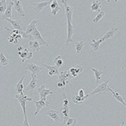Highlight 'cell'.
<instances>
[{
  "label": "cell",
  "mask_w": 126,
  "mask_h": 126,
  "mask_svg": "<svg viewBox=\"0 0 126 126\" xmlns=\"http://www.w3.org/2000/svg\"><path fill=\"white\" fill-rule=\"evenodd\" d=\"M41 66L46 67L48 70V75L49 77H52L53 75H59V67L56 66H50V65H47L45 64H41Z\"/></svg>",
  "instance_id": "15"
},
{
  "label": "cell",
  "mask_w": 126,
  "mask_h": 126,
  "mask_svg": "<svg viewBox=\"0 0 126 126\" xmlns=\"http://www.w3.org/2000/svg\"><path fill=\"white\" fill-rule=\"evenodd\" d=\"M109 82H110V81H106L103 82V83L98 85L94 89V91L92 92V93L86 95L87 96V98L90 97V96H93V95L97 94V93H107V92H109V89H108L109 88V85H108Z\"/></svg>",
  "instance_id": "1"
},
{
  "label": "cell",
  "mask_w": 126,
  "mask_h": 126,
  "mask_svg": "<svg viewBox=\"0 0 126 126\" xmlns=\"http://www.w3.org/2000/svg\"><path fill=\"white\" fill-rule=\"evenodd\" d=\"M84 68L81 65H76L74 67H72V68L69 69V75L70 77H76L80 73L83 71Z\"/></svg>",
  "instance_id": "14"
},
{
  "label": "cell",
  "mask_w": 126,
  "mask_h": 126,
  "mask_svg": "<svg viewBox=\"0 0 126 126\" xmlns=\"http://www.w3.org/2000/svg\"><path fill=\"white\" fill-rule=\"evenodd\" d=\"M3 20L6 21L9 23H10L11 25L13 26V27L14 29H16V30H19V31H23L24 30L23 24L20 21H14L10 18H5V19H3Z\"/></svg>",
  "instance_id": "12"
},
{
  "label": "cell",
  "mask_w": 126,
  "mask_h": 126,
  "mask_svg": "<svg viewBox=\"0 0 126 126\" xmlns=\"http://www.w3.org/2000/svg\"><path fill=\"white\" fill-rule=\"evenodd\" d=\"M28 50L27 49H24L23 51H19L18 52V54L20 55V58H21V61L23 63V62H25V60H27V56L28 54Z\"/></svg>",
  "instance_id": "31"
},
{
  "label": "cell",
  "mask_w": 126,
  "mask_h": 126,
  "mask_svg": "<svg viewBox=\"0 0 126 126\" xmlns=\"http://www.w3.org/2000/svg\"><path fill=\"white\" fill-rule=\"evenodd\" d=\"M106 1L108 2V3H110V0H106Z\"/></svg>",
  "instance_id": "44"
},
{
  "label": "cell",
  "mask_w": 126,
  "mask_h": 126,
  "mask_svg": "<svg viewBox=\"0 0 126 126\" xmlns=\"http://www.w3.org/2000/svg\"><path fill=\"white\" fill-rule=\"evenodd\" d=\"M15 98L19 101V103H20L21 107L23 109V114H26V103H27V101L32 102L33 101V99L31 98V97H28L27 96L20 95V94L15 95Z\"/></svg>",
  "instance_id": "2"
},
{
  "label": "cell",
  "mask_w": 126,
  "mask_h": 126,
  "mask_svg": "<svg viewBox=\"0 0 126 126\" xmlns=\"http://www.w3.org/2000/svg\"><path fill=\"white\" fill-rule=\"evenodd\" d=\"M92 41H93V42H92L91 44H90V47L94 50V52H96V51L99 50V47L100 46V43L103 42H102V40H101V39L96 40L94 38H92Z\"/></svg>",
  "instance_id": "26"
},
{
  "label": "cell",
  "mask_w": 126,
  "mask_h": 126,
  "mask_svg": "<svg viewBox=\"0 0 126 126\" xmlns=\"http://www.w3.org/2000/svg\"><path fill=\"white\" fill-rule=\"evenodd\" d=\"M61 2L63 4V6H65V16H66L67 21L72 22V13H73V8L69 6V4L67 2V0H61Z\"/></svg>",
  "instance_id": "5"
},
{
  "label": "cell",
  "mask_w": 126,
  "mask_h": 126,
  "mask_svg": "<svg viewBox=\"0 0 126 126\" xmlns=\"http://www.w3.org/2000/svg\"><path fill=\"white\" fill-rule=\"evenodd\" d=\"M78 95L80 96V97H84V96H86V95L84 94V90H83V89H79V91L78 92Z\"/></svg>",
  "instance_id": "37"
},
{
  "label": "cell",
  "mask_w": 126,
  "mask_h": 126,
  "mask_svg": "<svg viewBox=\"0 0 126 126\" xmlns=\"http://www.w3.org/2000/svg\"><path fill=\"white\" fill-rule=\"evenodd\" d=\"M31 35L33 37V38H34L35 40H37L38 42L40 43L41 46L42 45V46H48V43L42 38L41 33L37 29V27L33 31V32L31 34Z\"/></svg>",
  "instance_id": "7"
},
{
  "label": "cell",
  "mask_w": 126,
  "mask_h": 126,
  "mask_svg": "<svg viewBox=\"0 0 126 126\" xmlns=\"http://www.w3.org/2000/svg\"><path fill=\"white\" fill-rule=\"evenodd\" d=\"M50 8L51 9V13L52 14V15H54V16L56 15L58 11L61 10V8L59 6V4H58L57 0H52V2H51V5H50Z\"/></svg>",
  "instance_id": "19"
},
{
  "label": "cell",
  "mask_w": 126,
  "mask_h": 126,
  "mask_svg": "<svg viewBox=\"0 0 126 126\" xmlns=\"http://www.w3.org/2000/svg\"><path fill=\"white\" fill-rule=\"evenodd\" d=\"M109 92H110L111 93V94H112V96H113V97L114 98H115V100H117L119 103H121L122 104H123L125 107H126V103L124 101V99H123V97H122V95H120L119 93H116V92H114V90H112L111 89L110 87H109Z\"/></svg>",
  "instance_id": "21"
},
{
  "label": "cell",
  "mask_w": 126,
  "mask_h": 126,
  "mask_svg": "<svg viewBox=\"0 0 126 126\" xmlns=\"http://www.w3.org/2000/svg\"><path fill=\"white\" fill-rule=\"evenodd\" d=\"M92 71L94 72V75H95V78H96V84L99 82V80L101 78V75L104 74V71H100L98 69H96V68H92Z\"/></svg>",
  "instance_id": "30"
},
{
  "label": "cell",
  "mask_w": 126,
  "mask_h": 126,
  "mask_svg": "<svg viewBox=\"0 0 126 126\" xmlns=\"http://www.w3.org/2000/svg\"><path fill=\"white\" fill-rule=\"evenodd\" d=\"M18 50H19V51H21V50H22V47H21V46H19V47H18Z\"/></svg>",
  "instance_id": "42"
},
{
  "label": "cell",
  "mask_w": 126,
  "mask_h": 126,
  "mask_svg": "<svg viewBox=\"0 0 126 126\" xmlns=\"http://www.w3.org/2000/svg\"><path fill=\"white\" fill-rule=\"evenodd\" d=\"M33 57V52H29L27 56V60H30Z\"/></svg>",
  "instance_id": "38"
},
{
  "label": "cell",
  "mask_w": 126,
  "mask_h": 126,
  "mask_svg": "<svg viewBox=\"0 0 126 126\" xmlns=\"http://www.w3.org/2000/svg\"><path fill=\"white\" fill-rule=\"evenodd\" d=\"M6 6V0H0V6Z\"/></svg>",
  "instance_id": "40"
},
{
  "label": "cell",
  "mask_w": 126,
  "mask_h": 126,
  "mask_svg": "<svg viewBox=\"0 0 126 126\" xmlns=\"http://www.w3.org/2000/svg\"><path fill=\"white\" fill-rule=\"evenodd\" d=\"M61 113L63 116V123L65 124L67 120L69 118V106H62L61 108Z\"/></svg>",
  "instance_id": "18"
},
{
  "label": "cell",
  "mask_w": 126,
  "mask_h": 126,
  "mask_svg": "<svg viewBox=\"0 0 126 126\" xmlns=\"http://www.w3.org/2000/svg\"><path fill=\"white\" fill-rule=\"evenodd\" d=\"M117 31H118V28L116 27H113L110 31H108V32H106L104 35L101 37L100 39L102 40V42H104L107 39H110V38H113L115 35V34H116V32H117Z\"/></svg>",
  "instance_id": "17"
},
{
  "label": "cell",
  "mask_w": 126,
  "mask_h": 126,
  "mask_svg": "<svg viewBox=\"0 0 126 126\" xmlns=\"http://www.w3.org/2000/svg\"><path fill=\"white\" fill-rule=\"evenodd\" d=\"M22 126H30V124H29L28 118H27V114H24V120H23V123Z\"/></svg>",
  "instance_id": "35"
},
{
  "label": "cell",
  "mask_w": 126,
  "mask_h": 126,
  "mask_svg": "<svg viewBox=\"0 0 126 126\" xmlns=\"http://www.w3.org/2000/svg\"><path fill=\"white\" fill-rule=\"evenodd\" d=\"M37 22H38V21L37 19H33V20L31 22V24L28 25V27L26 29V31H25L27 35H31V34L33 32V31L36 28V25Z\"/></svg>",
  "instance_id": "23"
},
{
  "label": "cell",
  "mask_w": 126,
  "mask_h": 126,
  "mask_svg": "<svg viewBox=\"0 0 126 126\" xmlns=\"http://www.w3.org/2000/svg\"><path fill=\"white\" fill-rule=\"evenodd\" d=\"M84 42L83 41H79V42H76L75 43V50H76V53L77 54H79V53L82 52L83 48H84Z\"/></svg>",
  "instance_id": "27"
},
{
  "label": "cell",
  "mask_w": 126,
  "mask_h": 126,
  "mask_svg": "<svg viewBox=\"0 0 126 126\" xmlns=\"http://www.w3.org/2000/svg\"><path fill=\"white\" fill-rule=\"evenodd\" d=\"M114 1H115L116 2H118V1H119V0H114Z\"/></svg>",
  "instance_id": "45"
},
{
  "label": "cell",
  "mask_w": 126,
  "mask_h": 126,
  "mask_svg": "<svg viewBox=\"0 0 126 126\" xmlns=\"http://www.w3.org/2000/svg\"><path fill=\"white\" fill-rule=\"evenodd\" d=\"M86 99H87L86 96H85L84 97H80L79 95H75L73 96V97H72V101H73V103L76 104H80L82 103H83Z\"/></svg>",
  "instance_id": "29"
},
{
  "label": "cell",
  "mask_w": 126,
  "mask_h": 126,
  "mask_svg": "<svg viewBox=\"0 0 126 126\" xmlns=\"http://www.w3.org/2000/svg\"><path fill=\"white\" fill-rule=\"evenodd\" d=\"M124 125H125V122H122V124L120 126H124Z\"/></svg>",
  "instance_id": "43"
},
{
  "label": "cell",
  "mask_w": 126,
  "mask_h": 126,
  "mask_svg": "<svg viewBox=\"0 0 126 126\" xmlns=\"http://www.w3.org/2000/svg\"><path fill=\"white\" fill-rule=\"evenodd\" d=\"M47 116H48L50 118H51L55 122H56L57 124L60 123V116H59V112L58 110H48L47 111H46Z\"/></svg>",
  "instance_id": "9"
},
{
  "label": "cell",
  "mask_w": 126,
  "mask_h": 126,
  "mask_svg": "<svg viewBox=\"0 0 126 126\" xmlns=\"http://www.w3.org/2000/svg\"><path fill=\"white\" fill-rule=\"evenodd\" d=\"M52 2V0L48 2H35V3H32L31 6L33 10H35L36 12H41L42 9L47 6L48 4H51Z\"/></svg>",
  "instance_id": "11"
},
{
  "label": "cell",
  "mask_w": 126,
  "mask_h": 126,
  "mask_svg": "<svg viewBox=\"0 0 126 126\" xmlns=\"http://www.w3.org/2000/svg\"><path fill=\"white\" fill-rule=\"evenodd\" d=\"M37 79L36 77V75H31V81H30L29 85L24 89V91H31V92H33L36 88H37Z\"/></svg>",
  "instance_id": "13"
},
{
  "label": "cell",
  "mask_w": 126,
  "mask_h": 126,
  "mask_svg": "<svg viewBox=\"0 0 126 126\" xmlns=\"http://www.w3.org/2000/svg\"><path fill=\"white\" fill-rule=\"evenodd\" d=\"M32 102L35 104V106H36V110L34 112V115H36V116L41 112V110L43 107H45V106L49 105V102L47 100L46 97L41 99L39 101H36L34 100H33Z\"/></svg>",
  "instance_id": "3"
},
{
  "label": "cell",
  "mask_w": 126,
  "mask_h": 126,
  "mask_svg": "<svg viewBox=\"0 0 126 126\" xmlns=\"http://www.w3.org/2000/svg\"><path fill=\"white\" fill-rule=\"evenodd\" d=\"M8 40L9 42H11V43H13L14 42V40H15V38H13L12 35H10L9 38H8Z\"/></svg>",
  "instance_id": "39"
},
{
  "label": "cell",
  "mask_w": 126,
  "mask_h": 126,
  "mask_svg": "<svg viewBox=\"0 0 126 126\" xmlns=\"http://www.w3.org/2000/svg\"><path fill=\"white\" fill-rule=\"evenodd\" d=\"M23 80H24V76H22L20 80L17 82V84L16 85V89L18 94L20 95H24L23 91H24V86H23Z\"/></svg>",
  "instance_id": "22"
},
{
  "label": "cell",
  "mask_w": 126,
  "mask_h": 126,
  "mask_svg": "<svg viewBox=\"0 0 126 126\" xmlns=\"http://www.w3.org/2000/svg\"><path fill=\"white\" fill-rule=\"evenodd\" d=\"M6 7H7V6H0V15L4 14V13L6 12Z\"/></svg>",
  "instance_id": "36"
},
{
  "label": "cell",
  "mask_w": 126,
  "mask_h": 126,
  "mask_svg": "<svg viewBox=\"0 0 126 126\" xmlns=\"http://www.w3.org/2000/svg\"><path fill=\"white\" fill-rule=\"evenodd\" d=\"M101 4L102 2H100L99 0H95L93 2H92V5H91V7H90V9L91 11L93 12H96V11H99L100 12V9H101Z\"/></svg>",
  "instance_id": "25"
},
{
  "label": "cell",
  "mask_w": 126,
  "mask_h": 126,
  "mask_svg": "<svg viewBox=\"0 0 126 126\" xmlns=\"http://www.w3.org/2000/svg\"><path fill=\"white\" fill-rule=\"evenodd\" d=\"M0 64H1L2 67H7L9 64V58L5 56V55L1 52H0Z\"/></svg>",
  "instance_id": "28"
},
{
  "label": "cell",
  "mask_w": 126,
  "mask_h": 126,
  "mask_svg": "<svg viewBox=\"0 0 126 126\" xmlns=\"http://www.w3.org/2000/svg\"><path fill=\"white\" fill-rule=\"evenodd\" d=\"M23 67L27 71H31L32 75H36L37 74L40 73L42 70V67L41 66H38L35 64H33V63H30V64L23 66Z\"/></svg>",
  "instance_id": "4"
},
{
  "label": "cell",
  "mask_w": 126,
  "mask_h": 126,
  "mask_svg": "<svg viewBox=\"0 0 126 126\" xmlns=\"http://www.w3.org/2000/svg\"><path fill=\"white\" fill-rule=\"evenodd\" d=\"M13 6V2L11 1L9 2L8 6L6 7V10L4 13V14L2 16V19H5V18H12V8Z\"/></svg>",
  "instance_id": "20"
},
{
  "label": "cell",
  "mask_w": 126,
  "mask_h": 126,
  "mask_svg": "<svg viewBox=\"0 0 126 126\" xmlns=\"http://www.w3.org/2000/svg\"><path fill=\"white\" fill-rule=\"evenodd\" d=\"M54 63L55 64V66L58 67L59 68L60 67L62 66L63 64V60H62V57L61 56H58L55 58L54 60Z\"/></svg>",
  "instance_id": "33"
},
{
  "label": "cell",
  "mask_w": 126,
  "mask_h": 126,
  "mask_svg": "<svg viewBox=\"0 0 126 126\" xmlns=\"http://www.w3.org/2000/svg\"><path fill=\"white\" fill-rule=\"evenodd\" d=\"M105 15V13L104 11H100L99 12V13L96 15L94 18V20H93V22L94 24H96V23H98L101 19H102L104 17V16Z\"/></svg>",
  "instance_id": "32"
},
{
  "label": "cell",
  "mask_w": 126,
  "mask_h": 126,
  "mask_svg": "<svg viewBox=\"0 0 126 126\" xmlns=\"http://www.w3.org/2000/svg\"><path fill=\"white\" fill-rule=\"evenodd\" d=\"M77 119L75 118H69L66 122L67 126H76L77 125Z\"/></svg>",
  "instance_id": "34"
},
{
  "label": "cell",
  "mask_w": 126,
  "mask_h": 126,
  "mask_svg": "<svg viewBox=\"0 0 126 126\" xmlns=\"http://www.w3.org/2000/svg\"><path fill=\"white\" fill-rule=\"evenodd\" d=\"M63 106H69V100H67V98L63 100Z\"/></svg>",
  "instance_id": "41"
},
{
  "label": "cell",
  "mask_w": 126,
  "mask_h": 126,
  "mask_svg": "<svg viewBox=\"0 0 126 126\" xmlns=\"http://www.w3.org/2000/svg\"><path fill=\"white\" fill-rule=\"evenodd\" d=\"M67 32H68V35H67V39L65 42V45H69L70 42H72V35L75 32V29L73 25H72V22L67 21Z\"/></svg>",
  "instance_id": "6"
},
{
  "label": "cell",
  "mask_w": 126,
  "mask_h": 126,
  "mask_svg": "<svg viewBox=\"0 0 126 126\" xmlns=\"http://www.w3.org/2000/svg\"><path fill=\"white\" fill-rule=\"evenodd\" d=\"M12 2H13V6H14V8H15V10L17 12L19 15L20 17H25L26 13H24L23 9L22 2L20 0H12Z\"/></svg>",
  "instance_id": "10"
},
{
  "label": "cell",
  "mask_w": 126,
  "mask_h": 126,
  "mask_svg": "<svg viewBox=\"0 0 126 126\" xmlns=\"http://www.w3.org/2000/svg\"><path fill=\"white\" fill-rule=\"evenodd\" d=\"M70 76L69 72V71H62L59 75V82H61V83L63 85V86L65 87V85L68 82V78Z\"/></svg>",
  "instance_id": "16"
},
{
  "label": "cell",
  "mask_w": 126,
  "mask_h": 126,
  "mask_svg": "<svg viewBox=\"0 0 126 126\" xmlns=\"http://www.w3.org/2000/svg\"><path fill=\"white\" fill-rule=\"evenodd\" d=\"M29 46L31 48V50L33 51H35V52H38L40 50V47H41V44L38 42L37 40L33 39L29 42Z\"/></svg>",
  "instance_id": "24"
},
{
  "label": "cell",
  "mask_w": 126,
  "mask_h": 126,
  "mask_svg": "<svg viewBox=\"0 0 126 126\" xmlns=\"http://www.w3.org/2000/svg\"><path fill=\"white\" fill-rule=\"evenodd\" d=\"M37 91H38V93L40 95V100L41 99H43L45 97H47V96L48 95H54V93H53V91L51 89H47L45 88V85H41L39 88L37 89Z\"/></svg>",
  "instance_id": "8"
}]
</instances>
